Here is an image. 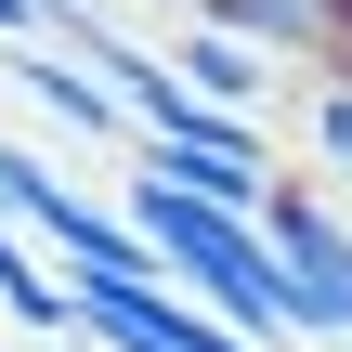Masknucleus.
Instances as JSON below:
<instances>
[{"mask_svg": "<svg viewBox=\"0 0 352 352\" xmlns=\"http://www.w3.org/2000/svg\"><path fill=\"white\" fill-rule=\"evenodd\" d=\"M144 235H157V261L222 314V327H248V340H300V300H287V274H274V235H261V209H235V196H196L183 170H131V196H118Z\"/></svg>", "mask_w": 352, "mask_h": 352, "instance_id": "f257e3e1", "label": "nucleus"}, {"mask_svg": "<svg viewBox=\"0 0 352 352\" xmlns=\"http://www.w3.org/2000/svg\"><path fill=\"white\" fill-rule=\"evenodd\" d=\"M261 235H274V274H287V300H300V340H352V222L314 183H274Z\"/></svg>", "mask_w": 352, "mask_h": 352, "instance_id": "f03ea898", "label": "nucleus"}, {"mask_svg": "<svg viewBox=\"0 0 352 352\" xmlns=\"http://www.w3.org/2000/svg\"><path fill=\"white\" fill-rule=\"evenodd\" d=\"M13 78H26V91H39V104H52V118L78 131V144H118V131L144 144V118L118 104V78H104V65H91L78 39H13Z\"/></svg>", "mask_w": 352, "mask_h": 352, "instance_id": "7ed1b4c3", "label": "nucleus"}, {"mask_svg": "<svg viewBox=\"0 0 352 352\" xmlns=\"http://www.w3.org/2000/svg\"><path fill=\"white\" fill-rule=\"evenodd\" d=\"M235 39H261L274 65H352V0H183Z\"/></svg>", "mask_w": 352, "mask_h": 352, "instance_id": "20e7f679", "label": "nucleus"}, {"mask_svg": "<svg viewBox=\"0 0 352 352\" xmlns=\"http://www.w3.org/2000/svg\"><path fill=\"white\" fill-rule=\"evenodd\" d=\"M209 104H261V78H274V52L261 39H235V26H209V13H183V52H170Z\"/></svg>", "mask_w": 352, "mask_h": 352, "instance_id": "39448f33", "label": "nucleus"}, {"mask_svg": "<svg viewBox=\"0 0 352 352\" xmlns=\"http://www.w3.org/2000/svg\"><path fill=\"white\" fill-rule=\"evenodd\" d=\"M314 157H327V170H352V65H327V78H314Z\"/></svg>", "mask_w": 352, "mask_h": 352, "instance_id": "423d86ee", "label": "nucleus"}, {"mask_svg": "<svg viewBox=\"0 0 352 352\" xmlns=\"http://www.w3.org/2000/svg\"><path fill=\"white\" fill-rule=\"evenodd\" d=\"M0 39H39V0H0Z\"/></svg>", "mask_w": 352, "mask_h": 352, "instance_id": "0eeeda50", "label": "nucleus"}, {"mask_svg": "<svg viewBox=\"0 0 352 352\" xmlns=\"http://www.w3.org/2000/svg\"><path fill=\"white\" fill-rule=\"evenodd\" d=\"M39 352H104V340H39Z\"/></svg>", "mask_w": 352, "mask_h": 352, "instance_id": "6e6552de", "label": "nucleus"}]
</instances>
